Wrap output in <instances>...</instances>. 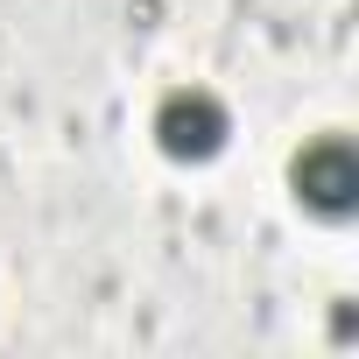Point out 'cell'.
Segmentation results:
<instances>
[{"instance_id":"cell-1","label":"cell","mask_w":359,"mask_h":359,"mask_svg":"<svg viewBox=\"0 0 359 359\" xmlns=\"http://www.w3.org/2000/svg\"><path fill=\"white\" fill-rule=\"evenodd\" d=\"M155 148L169 162H212L226 141H233V113L212 85H169L155 99V120H148Z\"/></svg>"},{"instance_id":"cell-2","label":"cell","mask_w":359,"mask_h":359,"mask_svg":"<svg viewBox=\"0 0 359 359\" xmlns=\"http://www.w3.org/2000/svg\"><path fill=\"white\" fill-rule=\"evenodd\" d=\"M289 191H296V205L303 212H317V219H352L359 212V148L345 141V134H317V141H303L296 155H289Z\"/></svg>"}]
</instances>
